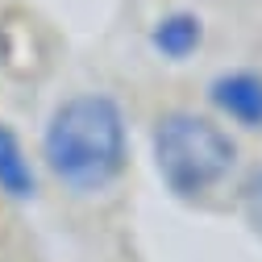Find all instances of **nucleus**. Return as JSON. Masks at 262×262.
Segmentation results:
<instances>
[{
    "instance_id": "obj_1",
    "label": "nucleus",
    "mask_w": 262,
    "mask_h": 262,
    "mask_svg": "<svg viewBox=\"0 0 262 262\" xmlns=\"http://www.w3.org/2000/svg\"><path fill=\"white\" fill-rule=\"evenodd\" d=\"M42 154L50 171L79 191L113 183L129 162V134L117 100L108 96H71L50 113Z\"/></svg>"
},
{
    "instance_id": "obj_2",
    "label": "nucleus",
    "mask_w": 262,
    "mask_h": 262,
    "mask_svg": "<svg viewBox=\"0 0 262 262\" xmlns=\"http://www.w3.org/2000/svg\"><path fill=\"white\" fill-rule=\"evenodd\" d=\"M237 158V146L212 117L200 113H162L154 121V167L175 195L191 200V195L212 191Z\"/></svg>"
},
{
    "instance_id": "obj_3",
    "label": "nucleus",
    "mask_w": 262,
    "mask_h": 262,
    "mask_svg": "<svg viewBox=\"0 0 262 262\" xmlns=\"http://www.w3.org/2000/svg\"><path fill=\"white\" fill-rule=\"evenodd\" d=\"M208 100L246 129H262V75L258 71H225L208 83Z\"/></svg>"
},
{
    "instance_id": "obj_4",
    "label": "nucleus",
    "mask_w": 262,
    "mask_h": 262,
    "mask_svg": "<svg viewBox=\"0 0 262 262\" xmlns=\"http://www.w3.org/2000/svg\"><path fill=\"white\" fill-rule=\"evenodd\" d=\"M200 38H204V25H200L195 13H167L154 25V34H150L154 50L167 54V58H187L195 46H200Z\"/></svg>"
},
{
    "instance_id": "obj_5",
    "label": "nucleus",
    "mask_w": 262,
    "mask_h": 262,
    "mask_svg": "<svg viewBox=\"0 0 262 262\" xmlns=\"http://www.w3.org/2000/svg\"><path fill=\"white\" fill-rule=\"evenodd\" d=\"M0 191L13 195V200L34 195V167H29V158L9 125H0Z\"/></svg>"
},
{
    "instance_id": "obj_6",
    "label": "nucleus",
    "mask_w": 262,
    "mask_h": 262,
    "mask_svg": "<svg viewBox=\"0 0 262 262\" xmlns=\"http://www.w3.org/2000/svg\"><path fill=\"white\" fill-rule=\"evenodd\" d=\"M242 204H246V216H250V225L262 233V167L246 179V187H242Z\"/></svg>"
}]
</instances>
